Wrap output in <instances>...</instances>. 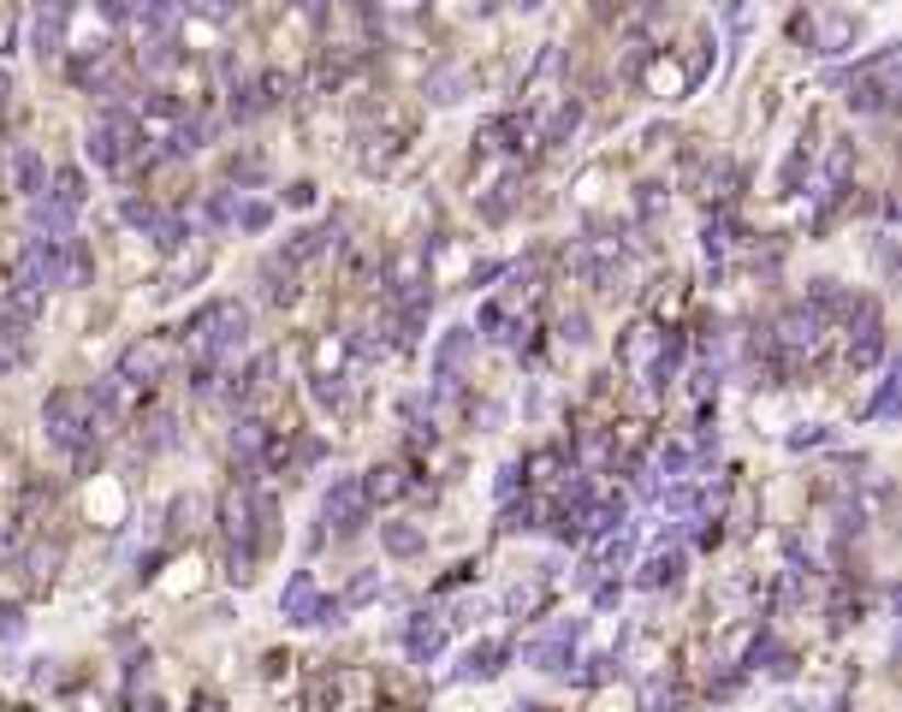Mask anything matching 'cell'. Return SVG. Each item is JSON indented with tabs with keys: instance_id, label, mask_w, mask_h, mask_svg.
I'll list each match as a JSON object with an SVG mask.
<instances>
[{
	"instance_id": "6da1fadb",
	"label": "cell",
	"mask_w": 902,
	"mask_h": 712,
	"mask_svg": "<svg viewBox=\"0 0 902 712\" xmlns=\"http://www.w3.org/2000/svg\"><path fill=\"white\" fill-rule=\"evenodd\" d=\"M42 433H48L54 452H66L78 470H90V463L101 457L108 421L95 416L90 392H48V404H42Z\"/></svg>"
},
{
	"instance_id": "7a4b0ae2",
	"label": "cell",
	"mask_w": 902,
	"mask_h": 712,
	"mask_svg": "<svg viewBox=\"0 0 902 712\" xmlns=\"http://www.w3.org/2000/svg\"><path fill=\"white\" fill-rule=\"evenodd\" d=\"M244 339H250V309L244 303H202V309L184 321V351L202 357V362H226V357H238L244 351Z\"/></svg>"
},
{
	"instance_id": "3957f363",
	"label": "cell",
	"mask_w": 902,
	"mask_h": 712,
	"mask_svg": "<svg viewBox=\"0 0 902 712\" xmlns=\"http://www.w3.org/2000/svg\"><path fill=\"white\" fill-rule=\"evenodd\" d=\"M83 149H90V161L101 172H120L131 161H143V120H137V113H125V108H101L95 125H90V137H83Z\"/></svg>"
},
{
	"instance_id": "277c9868",
	"label": "cell",
	"mask_w": 902,
	"mask_h": 712,
	"mask_svg": "<svg viewBox=\"0 0 902 712\" xmlns=\"http://www.w3.org/2000/svg\"><path fill=\"white\" fill-rule=\"evenodd\" d=\"M322 522L332 534H357L369 522V493H362L357 475H339L327 493H322Z\"/></svg>"
},
{
	"instance_id": "5b68a950",
	"label": "cell",
	"mask_w": 902,
	"mask_h": 712,
	"mask_svg": "<svg viewBox=\"0 0 902 712\" xmlns=\"http://www.w3.org/2000/svg\"><path fill=\"white\" fill-rule=\"evenodd\" d=\"M66 19H71V0H31V48L42 66L66 54Z\"/></svg>"
},
{
	"instance_id": "8992f818",
	"label": "cell",
	"mask_w": 902,
	"mask_h": 712,
	"mask_svg": "<svg viewBox=\"0 0 902 712\" xmlns=\"http://www.w3.org/2000/svg\"><path fill=\"white\" fill-rule=\"evenodd\" d=\"M167 357H172V344H167V339L131 344V351L120 357V374H113V381H125V386H155V381L167 374Z\"/></svg>"
},
{
	"instance_id": "52a82bcc",
	"label": "cell",
	"mask_w": 902,
	"mask_h": 712,
	"mask_svg": "<svg viewBox=\"0 0 902 712\" xmlns=\"http://www.w3.org/2000/svg\"><path fill=\"white\" fill-rule=\"evenodd\" d=\"M778 344L783 351H813V344H820V332H825V315L813 309V303H790V309L778 315Z\"/></svg>"
},
{
	"instance_id": "ba28073f",
	"label": "cell",
	"mask_w": 902,
	"mask_h": 712,
	"mask_svg": "<svg viewBox=\"0 0 902 712\" xmlns=\"http://www.w3.org/2000/svg\"><path fill=\"white\" fill-rule=\"evenodd\" d=\"M421 90H428V101L433 108H458L463 95H475V71L470 66H458V60H440L421 78Z\"/></svg>"
},
{
	"instance_id": "9c48e42d",
	"label": "cell",
	"mask_w": 902,
	"mask_h": 712,
	"mask_svg": "<svg viewBox=\"0 0 902 712\" xmlns=\"http://www.w3.org/2000/svg\"><path fill=\"white\" fill-rule=\"evenodd\" d=\"M582 635V623L571 618V623H559L552 635H541V642H529L522 647V659L534 665V671H571V642Z\"/></svg>"
},
{
	"instance_id": "30bf717a",
	"label": "cell",
	"mask_w": 902,
	"mask_h": 712,
	"mask_svg": "<svg viewBox=\"0 0 902 712\" xmlns=\"http://www.w3.org/2000/svg\"><path fill=\"white\" fill-rule=\"evenodd\" d=\"M475 357V327H446L433 344V381H458V369Z\"/></svg>"
},
{
	"instance_id": "8fae6325",
	"label": "cell",
	"mask_w": 902,
	"mask_h": 712,
	"mask_svg": "<svg viewBox=\"0 0 902 712\" xmlns=\"http://www.w3.org/2000/svg\"><path fill=\"white\" fill-rule=\"evenodd\" d=\"M131 19H137V31L143 42H155V36H172L179 31V19H184V0H131Z\"/></svg>"
},
{
	"instance_id": "7c38bea8",
	"label": "cell",
	"mask_w": 902,
	"mask_h": 712,
	"mask_svg": "<svg viewBox=\"0 0 902 712\" xmlns=\"http://www.w3.org/2000/svg\"><path fill=\"white\" fill-rule=\"evenodd\" d=\"M7 172H12V191H19L24 202L48 191V167H42V155L31 149V143H12V155H7Z\"/></svg>"
},
{
	"instance_id": "4fadbf2b",
	"label": "cell",
	"mask_w": 902,
	"mask_h": 712,
	"mask_svg": "<svg viewBox=\"0 0 902 712\" xmlns=\"http://www.w3.org/2000/svg\"><path fill=\"white\" fill-rule=\"evenodd\" d=\"M31 321H19V315H0V381H7L12 369H24L31 362Z\"/></svg>"
},
{
	"instance_id": "5bb4252c",
	"label": "cell",
	"mask_w": 902,
	"mask_h": 712,
	"mask_svg": "<svg viewBox=\"0 0 902 712\" xmlns=\"http://www.w3.org/2000/svg\"><path fill=\"white\" fill-rule=\"evenodd\" d=\"M280 612H285L291 623H315V612H322V588H315V576H309V570H297V576L285 583Z\"/></svg>"
},
{
	"instance_id": "9a60e30c",
	"label": "cell",
	"mask_w": 902,
	"mask_h": 712,
	"mask_svg": "<svg viewBox=\"0 0 902 712\" xmlns=\"http://www.w3.org/2000/svg\"><path fill=\"white\" fill-rule=\"evenodd\" d=\"M322 250H339V226H303V231H291V244H285V261H291V268H303V261H315V256H322Z\"/></svg>"
},
{
	"instance_id": "2e32d148",
	"label": "cell",
	"mask_w": 902,
	"mask_h": 712,
	"mask_svg": "<svg viewBox=\"0 0 902 712\" xmlns=\"http://www.w3.org/2000/svg\"><path fill=\"white\" fill-rule=\"evenodd\" d=\"M90 273H95V256H90V244L71 231V238H60V292H78V285H90Z\"/></svg>"
},
{
	"instance_id": "e0dca14e",
	"label": "cell",
	"mask_w": 902,
	"mask_h": 712,
	"mask_svg": "<svg viewBox=\"0 0 902 712\" xmlns=\"http://www.w3.org/2000/svg\"><path fill=\"white\" fill-rule=\"evenodd\" d=\"M505 659H511V647H505V642H475L470 653H463V665L451 671V682H482V677L499 671Z\"/></svg>"
},
{
	"instance_id": "ac0fdd59",
	"label": "cell",
	"mask_w": 902,
	"mask_h": 712,
	"mask_svg": "<svg viewBox=\"0 0 902 712\" xmlns=\"http://www.w3.org/2000/svg\"><path fill=\"white\" fill-rule=\"evenodd\" d=\"M261 297H268L273 309L297 303V268H291L285 256H268V261H261Z\"/></svg>"
},
{
	"instance_id": "d6986e66",
	"label": "cell",
	"mask_w": 902,
	"mask_h": 712,
	"mask_svg": "<svg viewBox=\"0 0 902 712\" xmlns=\"http://www.w3.org/2000/svg\"><path fill=\"white\" fill-rule=\"evenodd\" d=\"M71 226H78L71 208H60L54 196H31V231L36 238H71Z\"/></svg>"
},
{
	"instance_id": "ffe728a7",
	"label": "cell",
	"mask_w": 902,
	"mask_h": 712,
	"mask_svg": "<svg viewBox=\"0 0 902 712\" xmlns=\"http://www.w3.org/2000/svg\"><path fill=\"white\" fill-rule=\"evenodd\" d=\"M404 647H410V659H433V653L446 647V618H433V612L410 618V630H404Z\"/></svg>"
},
{
	"instance_id": "44dd1931",
	"label": "cell",
	"mask_w": 902,
	"mask_h": 712,
	"mask_svg": "<svg viewBox=\"0 0 902 712\" xmlns=\"http://www.w3.org/2000/svg\"><path fill=\"white\" fill-rule=\"evenodd\" d=\"M261 445H268V428H261L256 416H244L238 428H232V463H238V470L250 475L256 463H261Z\"/></svg>"
},
{
	"instance_id": "7402d4cb",
	"label": "cell",
	"mask_w": 902,
	"mask_h": 712,
	"mask_svg": "<svg viewBox=\"0 0 902 712\" xmlns=\"http://www.w3.org/2000/svg\"><path fill=\"white\" fill-rule=\"evenodd\" d=\"M381 546L392 558H416V552L428 546V534H421L416 522H381Z\"/></svg>"
},
{
	"instance_id": "603a6c76",
	"label": "cell",
	"mask_w": 902,
	"mask_h": 712,
	"mask_svg": "<svg viewBox=\"0 0 902 712\" xmlns=\"http://www.w3.org/2000/svg\"><path fill=\"white\" fill-rule=\"evenodd\" d=\"M677 576H683V552H677V546H659V552L642 564V588H672Z\"/></svg>"
},
{
	"instance_id": "cb8c5ba5",
	"label": "cell",
	"mask_w": 902,
	"mask_h": 712,
	"mask_svg": "<svg viewBox=\"0 0 902 712\" xmlns=\"http://www.w3.org/2000/svg\"><path fill=\"white\" fill-rule=\"evenodd\" d=\"M48 196L60 202V208H71V214H78L83 202H90V179H83L78 167H60V172H54V191H48Z\"/></svg>"
},
{
	"instance_id": "d4e9b609",
	"label": "cell",
	"mask_w": 902,
	"mask_h": 712,
	"mask_svg": "<svg viewBox=\"0 0 902 712\" xmlns=\"http://www.w3.org/2000/svg\"><path fill=\"white\" fill-rule=\"evenodd\" d=\"M42 297H48V292H36V285L12 280V285H7V297H0V315H19V321H36Z\"/></svg>"
},
{
	"instance_id": "484cf974",
	"label": "cell",
	"mask_w": 902,
	"mask_h": 712,
	"mask_svg": "<svg viewBox=\"0 0 902 712\" xmlns=\"http://www.w3.org/2000/svg\"><path fill=\"white\" fill-rule=\"evenodd\" d=\"M232 226H238V231H268L273 226V208L261 196H232Z\"/></svg>"
},
{
	"instance_id": "4316f807",
	"label": "cell",
	"mask_w": 902,
	"mask_h": 712,
	"mask_svg": "<svg viewBox=\"0 0 902 712\" xmlns=\"http://www.w3.org/2000/svg\"><path fill=\"white\" fill-rule=\"evenodd\" d=\"M576 125H582V101H564V108L546 120L541 143H552V149H559V143H571V137H576Z\"/></svg>"
},
{
	"instance_id": "83f0119b",
	"label": "cell",
	"mask_w": 902,
	"mask_h": 712,
	"mask_svg": "<svg viewBox=\"0 0 902 712\" xmlns=\"http://www.w3.org/2000/svg\"><path fill=\"white\" fill-rule=\"evenodd\" d=\"M184 238H191L184 214H161V221H155V244H161V250H184Z\"/></svg>"
},
{
	"instance_id": "f1b7e54d",
	"label": "cell",
	"mask_w": 902,
	"mask_h": 712,
	"mask_svg": "<svg viewBox=\"0 0 902 712\" xmlns=\"http://www.w3.org/2000/svg\"><path fill=\"white\" fill-rule=\"evenodd\" d=\"M362 493H369V505H374V499H398L404 482H398V470L386 463V470H369V482H362Z\"/></svg>"
},
{
	"instance_id": "f546056e",
	"label": "cell",
	"mask_w": 902,
	"mask_h": 712,
	"mask_svg": "<svg viewBox=\"0 0 902 712\" xmlns=\"http://www.w3.org/2000/svg\"><path fill=\"white\" fill-rule=\"evenodd\" d=\"M120 214H125V226H137V231H155V221H161L149 196H125V202H120Z\"/></svg>"
},
{
	"instance_id": "4dcf8cb0",
	"label": "cell",
	"mask_w": 902,
	"mask_h": 712,
	"mask_svg": "<svg viewBox=\"0 0 902 712\" xmlns=\"http://www.w3.org/2000/svg\"><path fill=\"white\" fill-rule=\"evenodd\" d=\"M374 594H381V570H362V576H357V583H351V588H345V600H339V606H369V600H374Z\"/></svg>"
},
{
	"instance_id": "1f68e13d",
	"label": "cell",
	"mask_w": 902,
	"mask_h": 712,
	"mask_svg": "<svg viewBox=\"0 0 902 712\" xmlns=\"http://www.w3.org/2000/svg\"><path fill=\"white\" fill-rule=\"evenodd\" d=\"M499 529H505V534H517V529H534V505H529V499H522V505H511V499H505V511H499Z\"/></svg>"
},
{
	"instance_id": "d6a6232c",
	"label": "cell",
	"mask_w": 902,
	"mask_h": 712,
	"mask_svg": "<svg viewBox=\"0 0 902 712\" xmlns=\"http://www.w3.org/2000/svg\"><path fill=\"white\" fill-rule=\"evenodd\" d=\"M172 428H179V421H172L167 410H155V416H149V445H155V452H167V445L179 440V433H172Z\"/></svg>"
},
{
	"instance_id": "836d02e7",
	"label": "cell",
	"mask_w": 902,
	"mask_h": 712,
	"mask_svg": "<svg viewBox=\"0 0 902 712\" xmlns=\"http://www.w3.org/2000/svg\"><path fill=\"white\" fill-rule=\"evenodd\" d=\"M24 635V606H0V642H19Z\"/></svg>"
},
{
	"instance_id": "e575fe53",
	"label": "cell",
	"mask_w": 902,
	"mask_h": 712,
	"mask_svg": "<svg viewBox=\"0 0 902 712\" xmlns=\"http://www.w3.org/2000/svg\"><path fill=\"white\" fill-rule=\"evenodd\" d=\"M202 214H208V226H214V231H226V226H232V196H226V191H221V196H208V208H202Z\"/></svg>"
},
{
	"instance_id": "d590c367",
	"label": "cell",
	"mask_w": 902,
	"mask_h": 712,
	"mask_svg": "<svg viewBox=\"0 0 902 712\" xmlns=\"http://www.w3.org/2000/svg\"><path fill=\"white\" fill-rule=\"evenodd\" d=\"M24 552V541H19V522H0V564H12Z\"/></svg>"
},
{
	"instance_id": "8d00e7d4",
	"label": "cell",
	"mask_w": 902,
	"mask_h": 712,
	"mask_svg": "<svg viewBox=\"0 0 902 712\" xmlns=\"http://www.w3.org/2000/svg\"><path fill=\"white\" fill-rule=\"evenodd\" d=\"M315 404H327V410H345V386H339V381H332V386L315 381Z\"/></svg>"
},
{
	"instance_id": "74e56055",
	"label": "cell",
	"mask_w": 902,
	"mask_h": 712,
	"mask_svg": "<svg viewBox=\"0 0 902 712\" xmlns=\"http://www.w3.org/2000/svg\"><path fill=\"white\" fill-rule=\"evenodd\" d=\"M54 564H60V546H48V552H31V576H54Z\"/></svg>"
},
{
	"instance_id": "f35d334b",
	"label": "cell",
	"mask_w": 902,
	"mask_h": 712,
	"mask_svg": "<svg viewBox=\"0 0 902 712\" xmlns=\"http://www.w3.org/2000/svg\"><path fill=\"white\" fill-rule=\"evenodd\" d=\"M232 184H261V161H232Z\"/></svg>"
},
{
	"instance_id": "ab89813d",
	"label": "cell",
	"mask_w": 902,
	"mask_h": 712,
	"mask_svg": "<svg viewBox=\"0 0 902 712\" xmlns=\"http://www.w3.org/2000/svg\"><path fill=\"white\" fill-rule=\"evenodd\" d=\"M891 410H897V381H884V386H879V398H872V410H867V416H891Z\"/></svg>"
},
{
	"instance_id": "60d3db41",
	"label": "cell",
	"mask_w": 902,
	"mask_h": 712,
	"mask_svg": "<svg viewBox=\"0 0 902 712\" xmlns=\"http://www.w3.org/2000/svg\"><path fill=\"white\" fill-rule=\"evenodd\" d=\"M564 339H571V344H588V315H564Z\"/></svg>"
},
{
	"instance_id": "b9f144b4",
	"label": "cell",
	"mask_w": 902,
	"mask_h": 712,
	"mask_svg": "<svg viewBox=\"0 0 902 712\" xmlns=\"http://www.w3.org/2000/svg\"><path fill=\"white\" fill-rule=\"evenodd\" d=\"M790 445H796V452H808V445H825V428H796Z\"/></svg>"
},
{
	"instance_id": "7bdbcfd3",
	"label": "cell",
	"mask_w": 902,
	"mask_h": 712,
	"mask_svg": "<svg viewBox=\"0 0 902 712\" xmlns=\"http://www.w3.org/2000/svg\"><path fill=\"white\" fill-rule=\"evenodd\" d=\"M517 475H522V463H505V470H499V499H511V493H517Z\"/></svg>"
},
{
	"instance_id": "ee69618b",
	"label": "cell",
	"mask_w": 902,
	"mask_h": 712,
	"mask_svg": "<svg viewBox=\"0 0 902 712\" xmlns=\"http://www.w3.org/2000/svg\"><path fill=\"white\" fill-rule=\"evenodd\" d=\"M238 7H244V0H208V12H214V19H232Z\"/></svg>"
},
{
	"instance_id": "f6af8a7d",
	"label": "cell",
	"mask_w": 902,
	"mask_h": 712,
	"mask_svg": "<svg viewBox=\"0 0 902 712\" xmlns=\"http://www.w3.org/2000/svg\"><path fill=\"white\" fill-rule=\"evenodd\" d=\"M196 712H221V701H214V694H202V701H196Z\"/></svg>"
}]
</instances>
